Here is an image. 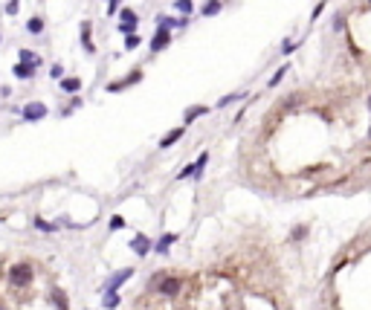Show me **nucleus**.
<instances>
[{"label": "nucleus", "instance_id": "9b49d317", "mask_svg": "<svg viewBox=\"0 0 371 310\" xmlns=\"http://www.w3.org/2000/svg\"><path fill=\"white\" fill-rule=\"evenodd\" d=\"M131 249H134V252H139V255H145V252L151 249V241H148L145 235H139V238H134V241H131Z\"/></svg>", "mask_w": 371, "mask_h": 310}, {"label": "nucleus", "instance_id": "7c9ffc66", "mask_svg": "<svg viewBox=\"0 0 371 310\" xmlns=\"http://www.w3.org/2000/svg\"><path fill=\"white\" fill-rule=\"evenodd\" d=\"M369 110H371V99H369Z\"/></svg>", "mask_w": 371, "mask_h": 310}, {"label": "nucleus", "instance_id": "6ab92c4d", "mask_svg": "<svg viewBox=\"0 0 371 310\" xmlns=\"http://www.w3.org/2000/svg\"><path fill=\"white\" fill-rule=\"evenodd\" d=\"M174 238H177V235H163V238L157 241V252H160V255H163V252H169V246L174 243Z\"/></svg>", "mask_w": 371, "mask_h": 310}, {"label": "nucleus", "instance_id": "c756f323", "mask_svg": "<svg viewBox=\"0 0 371 310\" xmlns=\"http://www.w3.org/2000/svg\"><path fill=\"white\" fill-rule=\"evenodd\" d=\"M122 226H125L122 218H110V229H122Z\"/></svg>", "mask_w": 371, "mask_h": 310}, {"label": "nucleus", "instance_id": "aec40b11", "mask_svg": "<svg viewBox=\"0 0 371 310\" xmlns=\"http://www.w3.org/2000/svg\"><path fill=\"white\" fill-rule=\"evenodd\" d=\"M139 44H142V38H139V35H125V50H136V47H139Z\"/></svg>", "mask_w": 371, "mask_h": 310}, {"label": "nucleus", "instance_id": "bb28decb", "mask_svg": "<svg viewBox=\"0 0 371 310\" xmlns=\"http://www.w3.org/2000/svg\"><path fill=\"white\" fill-rule=\"evenodd\" d=\"M284 73H287V67H281V70H278V73H276V76L270 78V87H276V84H278V81L284 78Z\"/></svg>", "mask_w": 371, "mask_h": 310}, {"label": "nucleus", "instance_id": "f3484780", "mask_svg": "<svg viewBox=\"0 0 371 310\" xmlns=\"http://www.w3.org/2000/svg\"><path fill=\"white\" fill-rule=\"evenodd\" d=\"M174 9H177V12H180V15H191V12H194V3H191V0H174Z\"/></svg>", "mask_w": 371, "mask_h": 310}, {"label": "nucleus", "instance_id": "2f4dec72", "mask_svg": "<svg viewBox=\"0 0 371 310\" xmlns=\"http://www.w3.org/2000/svg\"><path fill=\"white\" fill-rule=\"evenodd\" d=\"M369 139H371V128H369Z\"/></svg>", "mask_w": 371, "mask_h": 310}, {"label": "nucleus", "instance_id": "20e7f679", "mask_svg": "<svg viewBox=\"0 0 371 310\" xmlns=\"http://www.w3.org/2000/svg\"><path fill=\"white\" fill-rule=\"evenodd\" d=\"M35 70H38V64H26V61H17L15 67H12V76L15 78H20V81H29L35 76Z\"/></svg>", "mask_w": 371, "mask_h": 310}, {"label": "nucleus", "instance_id": "39448f33", "mask_svg": "<svg viewBox=\"0 0 371 310\" xmlns=\"http://www.w3.org/2000/svg\"><path fill=\"white\" fill-rule=\"evenodd\" d=\"M154 281H157V290H160V293H166V296L180 293V278H154Z\"/></svg>", "mask_w": 371, "mask_h": 310}, {"label": "nucleus", "instance_id": "2eb2a0df", "mask_svg": "<svg viewBox=\"0 0 371 310\" xmlns=\"http://www.w3.org/2000/svg\"><path fill=\"white\" fill-rule=\"evenodd\" d=\"M122 35H134L136 29H139V20H119V26H116Z\"/></svg>", "mask_w": 371, "mask_h": 310}, {"label": "nucleus", "instance_id": "cd10ccee", "mask_svg": "<svg viewBox=\"0 0 371 310\" xmlns=\"http://www.w3.org/2000/svg\"><path fill=\"white\" fill-rule=\"evenodd\" d=\"M107 3H110V6H107V15H116V12H119V3H122V0H107Z\"/></svg>", "mask_w": 371, "mask_h": 310}, {"label": "nucleus", "instance_id": "423d86ee", "mask_svg": "<svg viewBox=\"0 0 371 310\" xmlns=\"http://www.w3.org/2000/svg\"><path fill=\"white\" fill-rule=\"evenodd\" d=\"M169 44H171L169 29H163V26H160V29H157V35L151 38V52H163L166 47H169Z\"/></svg>", "mask_w": 371, "mask_h": 310}, {"label": "nucleus", "instance_id": "5701e85b", "mask_svg": "<svg viewBox=\"0 0 371 310\" xmlns=\"http://www.w3.org/2000/svg\"><path fill=\"white\" fill-rule=\"evenodd\" d=\"M17 9H20V0H9V3L3 6V12H6V15H17Z\"/></svg>", "mask_w": 371, "mask_h": 310}, {"label": "nucleus", "instance_id": "f03ea898", "mask_svg": "<svg viewBox=\"0 0 371 310\" xmlns=\"http://www.w3.org/2000/svg\"><path fill=\"white\" fill-rule=\"evenodd\" d=\"M47 104L44 102H29L23 110H20V116H23V122H41V119H47Z\"/></svg>", "mask_w": 371, "mask_h": 310}, {"label": "nucleus", "instance_id": "473e14b6", "mask_svg": "<svg viewBox=\"0 0 371 310\" xmlns=\"http://www.w3.org/2000/svg\"><path fill=\"white\" fill-rule=\"evenodd\" d=\"M369 3H371V0H369Z\"/></svg>", "mask_w": 371, "mask_h": 310}, {"label": "nucleus", "instance_id": "b1692460", "mask_svg": "<svg viewBox=\"0 0 371 310\" xmlns=\"http://www.w3.org/2000/svg\"><path fill=\"white\" fill-rule=\"evenodd\" d=\"M50 76L55 78V81H61V78H64V67H61V64H52V67H50Z\"/></svg>", "mask_w": 371, "mask_h": 310}, {"label": "nucleus", "instance_id": "9d476101", "mask_svg": "<svg viewBox=\"0 0 371 310\" xmlns=\"http://www.w3.org/2000/svg\"><path fill=\"white\" fill-rule=\"evenodd\" d=\"M26 32H29V35H41V32H44V17H41V15L29 17V20H26Z\"/></svg>", "mask_w": 371, "mask_h": 310}, {"label": "nucleus", "instance_id": "1a4fd4ad", "mask_svg": "<svg viewBox=\"0 0 371 310\" xmlns=\"http://www.w3.org/2000/svg\"><path fill=\"white\" fill-rule=\"evenodd\" d=\"M206 113H209V107H206V104H194V107H188V110H186L183 122H186V125H188V122L200 119V116H206Z\"/></svg>", "mask_w": 371, "mask_h": 310}, {"label": "nucleus", "instance_id": "f8f14e48", "mask_svg": "<svg viewBox=\"0 0 371 310\" xmlns=\"http://www.w3.org/2000/svg\"><path fill=\"white\" fill-rule=\"evenodd\" d=\"M220 9H223V3H220V0H206V3H203L200 6V12L206 17H212V15H218Z\"/></svg>", "mask_w": 371, "mask_h": 310}, {"label": "nucleus", "instance_id": "dca6fc26", "mask_svg": "<svg viewBox=\"0 0 371 310\" xmlns=\"http://www.w3.org/2000/svg\"><path fill=\"white\" fill-rule=\"evenodd\" d=\"M82 44H85L87 52H96V47H93V41H90V23H82Z\"/></svg>", "mask_w": 371, "mask_h": 310}, {"label": "nucleus", "instance_id": "a211bd4d", "mask_svg": "<svg viewBox=\"0 0 371 310\" xmlns=\"http://www.w3.org/2000/svg\"><path fill=\"white\" fill-rule=\"evenodd\" d=\"M17 58L26 61V64H41V55H35V50H20V52H17Z\"/></svg>", "mask_w": 371, "mask_h": 310}, {"label": "nucleus", "instance_id": "7ed1b4c3", "mask_svg": "<svg viewBox=\"0 0 371 310\" xmlns=\"http://www.w3.org/2000/svg\"><path fill=\"white\" fill-rule=\"evenodd\" d=\"M136 81H142V70L128 73V78H122V81H110V84H107V93H119V90H125V87L136 84Z\"/></svg>", "mask_w": 371, "mask_h": 310}, {"label": "nucleus", "instance_id": "412c9836", "mask_svg": "<svg viewBox=\"0 0 371 310\" xmlns=\"http://www.w3.org/2000/svg\"><path fill=\"white\" fill-rule=\"evenodd\" d=\"M52 302L58 305V310H67V296L61 293V290H52Z\"/></svg>", "mask_w": 371, "mask_h": 310}, {"label": "nucleus", "instance_id": "4be33fe9", "mask_svg": "<svg viewBox=\"0 0 371 310\" xmlns=\"http://www.w3.org/2000/svg\"><path fill=\"white\" fill-rule=\"evenodd\" d=\"M35 229H41V232H55V224H47V221L35 218Z\"/></svg>", "mask_w": 371, "mask_h": 310}, {"label": "nucleus", "instance_id": "f257e3e1", "mask_svg": "<svg viewBox=\"0 0 371 310\" xmlns=\"http://www.w3.org/2000/svg\"><path fill=\"white\" fill-rule=\"evenodd\" d=\"M32 281V267L26 264V261H20L15 267H9V284H15V287H23V284H29Z\"/></svg>", "mask_w": 371, "mask_h": 310}, {"label": "nucleus", "instance_id": "c85d7f7f", "mask_svg": "<svg viewBox=\"0 0 371 310\" xmlns=\"http://www.w3.org/2000/svg\"><path fill=\"white\" fill-rule=\"evenodd\" d=\"M304 235H307V226H299V229H293V238H296V241H299V238H304Z\"/></svg>", "mask_w": 371, "mask_h": 310}, {"label": "nucleus", "instance_id": "ddd939ff", "mask_svg": "<svg viewBox=\"0 0 371 310\" xmlns=\"http://www.w3.org/2000/svg\"><path fill=\"white\" fill-rule=\"evenodd\" d=\"M157 23H160L163 29H171V26H186V17H166V15H160V17H157Z\"/></svg>", "mask_w": 371, "mask_h": 310}, {"label": "nucleus", "instance_id": "a878e982", "mask_svg": "<svg viewBox=\"0 0 371 310\" xmlns=\"http://www.w3.org/2000/svg\"><path fill=\"white\" fill-rule=\"evenodd\" d=\"M241 96H244V93H229V96H223V99L218 102V107H226L229 102H235V99H241Z\"/></svg>", "mask_w": 371, "mask_h": 310}, {"label": "nucleus", "instance_id": "0eeeda50", "mask_svg": "<svg viewBox=\"0 0 371 310\" xmlns=\"http://www.w3.org/2000/svg\"><path fill=\"white\" fill-rule=\"evenodd\" d=\"M134 276V270H131V267H128V270H119L116 276L110 278V281H107V287H104V293H116L119 287H122V281H128V278Z\"/></svg>", "mask_w": 371, "mask_h": 310}, {"label": "nucleus", "instance_id": "393cba45", "mask_svg": "<svg viewBox=\"0 0 371 310\" xmlns=\"http://www.w3.org/2000/svg\"><path fill=\"white\" fill-rule=\"evenodd\" d=\"M104 308H107V310L119 308V296L116 293H107V299H104Z\"/></svg>", "mask_w": 371, "mask_h": 310}, {"label": "nucleus", "instance_id": "4468645a", "mask_svg": "<svg viewBox=\"0 0 371 310\" xmlns=\"http://www.w3.org/2000/svg\"><path fill=\"white\" fill-rule=\"evenodd\" d=\"M61 90L64 93H79L82 90V78H61Z\"/></svg>", "mask_w": 371, "mask_h": 310}, {"label": "nucleus", "instance_id": "6e6552de", "mask_svg": "<svg viewBox=\"0 0 371 310\" xmlns=\"http://www.w3.org/2000/svg\"><path fill=\"white\" fill-rule=\"evenodd\" d=\"M183 134H186V128H174V131H169L166 137L160 139V148H171L174 142H180V139H183Z\"/></svg>", "mask_w": 371, "mask_h": 310}]
</instances>
